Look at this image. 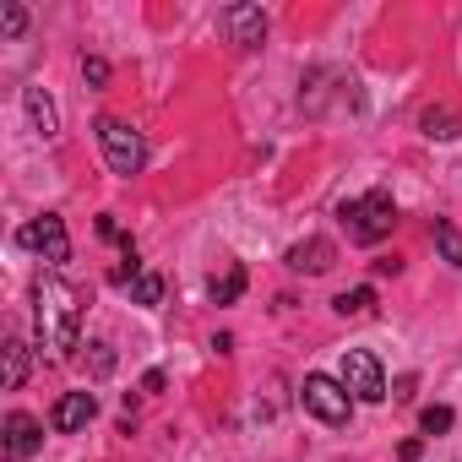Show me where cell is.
Segmentation results:
<instances>
[{
	"mask_svg": "<svg viewBox=\"0 0 462 462\" xmlns=\"http://www.w3.org/2000/svg\"><path fill=\"white\" fill-rule=\"evenodd\" d=\"M23 109H28V120H33V131H39L44 142L60 136V115H55V104H50L44 88H23Z\"/></svg>",
	"mask_w": 462,
	"mask_h": 462,
	"instance_id": "cell-11",
	"label": "cell"
},
{
	"mask_svg": "<svg viewBox=\"0 0 462 462\" xmlns=\"http://www.w3.org/2000/svg\"><path fill=\"white\" fill-rule=\"evenodd\" d=\"M343 386L354 392V402H386L381 359H375L370 348H348V354H343Z\"/></svg>",
	"mask_w": 462,
	"mask_h": 462,
	"instance_id": "cell-5",
	"label": "cell"
},
{
	"mask_svg": "<svg viewBox=\"0 0 462 462\" xmlns=\"http://www.w3.org/2000/svg\"><path fill=\"white\" fill-rule=\"evenodd\" d=\"M98 419V397L93 392H66L55 408H50V424L60 430V435H77V430H88Z\"/></svg>",
	"mask_w": 462,
	"mask_h": 462,
	"instance_id": "cell-8",
	"label": "cell"
},
{
	"mask_svg": "<svg viewBox=\"0 0 462 462\" xmlns=\"http://www.w3.org/2000/svg\"><path fill=\"white\" fill-rule=\"evenodd\" d=\"M93 131H98V147H104L109 174H120V180L142 174V163H147V142H142V131H136V125H125V120H115V115H104Z\"/></svg>",
	"mask_w": 462,
	"mask_h": 462,
	"instance_id": "cell-3",
	"label": "cell"
},
{
	"mask_svg": "<svg viewBox=\"0 0 462 462\" xmlns=\"http://www.w3.org/2000/svg\"><path fill=\"white\" fill-rule=\"evenodd\" d=\"M88 375H93V381L115 375V348H109V343H88Z\"/></svg>",
	"mask_w": 462,
	"mask_h": 462,
	"instance_id": "cell-18",
	"label": "cell"
},
{
	"mask_svg": "<svg viewBox=\"0 0 462 462\" xmlns=\"http://www.w3.org/2000/svg\"><path fill=\"white\" fill-rule=\"evenodd\" d=\"M245 294V267H228L223 278H212V305H235Z\"/></svg>",
	"mask_w": 462,
	"mask_h": 462,
	"instance_id": "cell-16",
	"label": "cell"
},
{
	"mask_svg": "<svg viewBox=\"0 0 462 462\" xmlns=\"http://www.w3.org/2000/svg\"><path fill=\"white\" fill-rule=\"evenodd\" d=\"M419 430H424V435H446V430H451V408H446V402L424 408V413H419Z\"/></svg>",
	"mask_w": 462,
	"mask_h": 462,
	"instance_id": "cell-19",
	"label": "cell"
},
{
	"mask_svg": "<svg viewBox=\"0 0 462 462\" xmlns=\"http://www.w3.org/2000/svg\"><path fill=\"white\" fill-rule=\"evenodd\" d=\"M131 300H136V305H147V310H152V305H163V278H158V273H142V278L131 283Z\"/></svg>",
	"mask_w": 462,
	"mask_h": 462,
	"instance_id": "cell-17",
	"label": "cell"
},
{
	"mask_svg": "<svg viewBox=\"0 0 462 462\" xmlns=\"http://www.w3.org/2000/svg\"><path fill=\"white\" fill-rule=\"evenodd\" d=\"M82 77H88L93 88H104V82H109V60H98V55H82Z\"/></svg>",
	"mask_w": 462,
	"mask_h": 462,
	"instance_id": "cell-21",
	"label": "cell"
},
{
	"mask_svg": "<svg viewBox=\"0 0 462 462\" xmlns=\"http://www.w3.org/2000/svg\"><path fill=\"white\" fill-rule=\"evenodd\" d=\"M332 262H337V245H332V240H321V235H310V240L289 245V267H294V273H305V278L332 273Z\"/></svg>",
	"mask_w": 462,
	"mask_h": 462,
	"instance_id": "cell-9",
	"label": "cell"
},
{
	"mask_svg": "<svg viewBox=\"0 0 462 462\" xmlns=\"http://www.w3.org/2000/svg\"><path fill=\"white\" fill-rule=\"evenodd\" d=\"M142 392H163V370H147L142 375Z\"/></svg>",
	"mask_w": 462,
	"mask_h": 462,
	"instance_id": "cell-24",
	"label": "cell"
},
{
	"mask_svg": "<svg viewBox=\"0 0 462 462\" xmlns=\"http://www.w3.org/2000/svg\"><path fill=\"white\" fill-rule=\"evenodd\" d=\"M430 235H435V251L446 256V267H462V228H457V223H446V217H435Z\"/></svg>",
	"mask_w": 462,
	"mask_h": 462,
	"instance_id": "cell-12",
	"label": "cell"
},
{
	"mask_svg": "<svg viewBox=\"0 0 462 462\" xmlns=\"http://www.w3.org/2000/svg\"><path fill=\"white\" fill-rule=\"evenodd\" d=\"M300 402H305V413H316L321 424H348V413H354V392L343 386V381H332V375H305V386H300Z\"/></svg>",
	"mask_w": 462,
	"mask_h": 462,
	"instance_id": "cell-4",
	"label": "cell"
},
{
	"mask_svg": "<svg viewBox=\"0 0 462 462\" xmlns=\"http://www.w3.org/2000/svg\"><path fill=\"white\" fill-rule=\"evenodd\" d=\"M33 300H39V337H44V348L71 354L77 348V327H82V294L71 283H60V278H39Z\"/></svg>",
	"mask_w": 462,
	"mask_h": 462,
	"instance_id": "cell-1",
	"label": "cell"
},
{
	"mask_svg": "<svg viewBox=\"0 0 462 462\" xmlns=\"http://www.w3.org/2000/svg\"><path fill=\"white\" fill-rule=\"evenodd\" d=\"M392 223H397V201L392 190H365L354 201H343V228H348V240L354 245H375L392 235Z\"/></svg>",
	"mask_w": 462,
	"mask_h": 462,
	"instance_id": "cell-2",
	"label": "cell"
},
{
	"mask_svg": "<svg viewBox=\"0 0 462 462\" xmlns=\"http://www.w3.org/2000/svg\"><path fill=\"white\" fill-rule=\"evenodd\" d=\"M397 457H402V462H419V457H424V440H402V451H397Z\"/></svg>",
	"mask_w": 462,
	"mask_h": 462,
	"instance_id": "cell-23",
	"label": "cell"
},
{
	"mask_svg": "<svg viewBox=\"0 0 462 462\" xmlns=\"http://www.w3.org/2000/svg\"><path fill=\"white\" fill-rule=\"evenodd\" d=\"M413 386H419V381H413V375H402V381L392 386V397H397V402H408V397H413Z\"/></svg>",
	"mask_w": 462,
	"mask_h": 462,
	"instance_id": "cell-22",
	"label": "cell"
},
{
	"mask_svg": "<svg viewBox=\"0 0 462 462\" xmlns=\"http://www.w3.org/2000/svg\"><path fill=\"white\" fill-rule=\"evenodd\" d=\"M332 310H337V316H370V310H375V289H370V283L343 289V294L332 300Z\"/></svg>",
	"mask_w": 462,
	"mask_h": 462,
	"instance_id": "cell-13",
	"label": "cell"
},
{
	"mask_svg": "<svg viewBox=\"0 0 462 462\" xmlns=\"http://www.w3.org/2000/svg\"><path fill=\"white\" fill-rule=\"evenodd\" d=\"M39 446H44V424H39L33 413H6V457L23 462V457H33Z\"/></svg>",
	"mask_w": 462,
	"mask_h": 462,
	"instance_id": "cell-10",
	"label": "cell"
},
{
	"mask_svg": "<svg viewBox=\"0 0 462 462\" xmlns=\"http://www.w3.org/2000/svg\"><path fill=\"white\" fill-rule=\"evenodd\" d=\"M0 354H6V375H0V381H6V392H17V386L28 381V343H17V337H12Z\"/></svg>",
	"mask_w": 462,
	"mask_h": 462,
	"instance_id": "cell-14",
	"label": "cell"
},
{
	"mask_svg": "<svg viewBox=\"0 0 462 462\" xmlns=\"http://www.w3.org/2000/svg\"><path fill=\"white\" fill-rule=\"evenodd\" d=\"M419 125H424V136H430V142H451V136L462 131V120H457L451 109H424V120H419Z\"/></svg>",
	"mask_w": 462,
	"mask_h": 462,
	"instance_id": "cell-15",
	"label": "cell"
},
{
	"mask_svg": "<svg viewBox=\"0 0 462 462\" xmlns=\"http://www.w3.org/2000/svg\"><path fill=\"white\" fill-rule=\"evenodd\" d=\"M28 251H39L50 267H60V262H71V235H66V217H55V212H44V217H33L23 235H17Z\"/></svg>",
	"mask_w": 462,
	"mask_h": 462,
	"instance_id": "cell-6",
	"label": "cell"
},
{
	"mask_svg": "<svg viewBox=\"0 0 462 462\" xmlns=\"http://www.w3.org/2000/svg\"><path fill=\"white\" fill-rule=\"evenodd\" d=\"M223 33H228V44L256 50V44L267 39V12H262V6H228V12H223Z\"/></svg>",
	"mask_w": 462,
	"mask_h": 462,
	"instance_id": "cell-7",
	"label": "cell"
},
{
	"mask_svg": "<svg viewBox=\"0 0 462 462\" xmlns=\"http://www.w3.org/2000/svg\"><path fill=\"white\" fill-rule=\"evenodd\" d=\"M28 28V12L17 6V0H6V6H0V33H6V39H17Z\"/></svg>",
	"mask_w": 462,
	"mask_h": 462,
	"instance_id": "cell-20",
	"label": "cell"
}]
</instances>
